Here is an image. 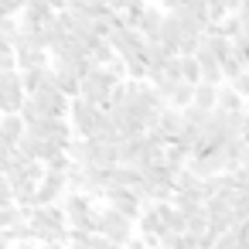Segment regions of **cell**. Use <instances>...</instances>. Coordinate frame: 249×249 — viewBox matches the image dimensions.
Here are the masks:
<instances>
[{"mask_svg": "<svg viewBox=\"0 0 249 249\" xmlns=\"http://www.w3.org/2000/svg\"><path fill=\"white\" fill-rule=\"evenodd\" d=\"M120 79L106 69V65H92L89 69V75H82L79 79V96L86 99V103H92V106H106V96H109V89L116 86Z\"/></svg>", "mask_w": 249, "mask_h": 249, "instance_id": "cell-1", "label": "cell"}, {"mask_svg": "<svg viewBox=\"0 0 249 249\" xmlns=\"http://www.w3.org/2000/svg\"><path fill=\"white\" fill-rule=\"evenodd\" d=\"M99 235H106L109 242H116V246H126L137 232H133V222L126 218V215H120L116 208H99Z\"/></svg>", "mask_w": 249, "mask_h": 249, "instance_id": "cell-2", "label": "cell"}, {"mask_svg": "<svg viewBox=\"0 0 249 249\" xmlns=\"http://www.w3.org/2000/svg\"><path fill=\"white\" fill-rule=\"evenodd\" d=\"M99 113H103L99 106L86 103L82 96H72L65 116H72V130H75L79 137H92V133H96V123H99Z\"/></svg>", "mask_w": 249, "mask_h": 249, "instance_id": "cell-3", "label": "cell"}, {"mask_svg": "<svg viewBox=\"0 0 249 249\" xmlns=\"http://www.w3.org/2000/svg\"><path fill=\"white\" fill-rule=\"evenodd\" d=\"M106 41H109V48L120 55V58H133V55H140L143 52V35L137 31V28H126V24H120V28H113L109 35H106Z\"/></svg>", "mask_w": 249, "mask_h": 249, "instance_id": "cell-4", "label": "cell"}, {"mask_svg": "<svg viewBox=\"0 0 249 249\" xmlns=\"http://www.w3.org/2000/svg\"><path fill=\"white\" fill-rule=\"evenodd\" d=\"M103 198H106V205H109V208H116V212H120V215H126L130 222H133V218L150 205V201H140L130 188H106V191H103Z\"/></svg>", "mask_w": 249, "mask_h": 249, "instance_id": "cell-5", "label": "cell"}, {"mask_svg": "<svg viewBox=\"0 0 249 249\" xmlns=\"http://www.w3.org/2000/svg\"><path fill=\"white\" fill-rule=\"evenodd\" d=\"M21 103H24V89H21L18 69L0 72V113H18Z\"/></svg>", "mask_w": 249, "mask_h": 249, "instance_id": "cell-6", "label": "cell"}, {"mask_svg": "<svg viewBox=\"0 0 249 249\" xmlns=\"http://www.w3.org/2000/svg\"><path fill=\"white\" fill-rule=\"evenodd\" d=\"M52 7H48V0H24V7H21V24L24 28H45L52 21Z\"/></svg>", "mask_w": 249, "mask_h": 249, "instance_id": "cell-7", "label": "cell"}, {"mask_svg": "<svg viewBox=\"0 0 249 249\" xmlns=\"http://www.w3.org/2000/svg\"><path fill=\"white\" fill-rule=\"evenodd\" d=\"M89 208H92V198H89L86 191H65V201H62L65 225H69V222H75V218H82Z\"/></svg>", "mask_w": 249, "mask_h": 249, "instance_id": "cell-8", "label": "cell"}, {"mask_svg": "<svg viewBox=\"0 0 249 249\" xmlns=\"http://www.w3.org/2000/svg\"><path fill=\"white\" fill-rule=\"evenodd\" d=\"M157 41L174 55L178 52V41H181V21L171 14V11H164V21H160V31H157Z\"/></svg>", "mask_w": 249, "mask_h": 249, "instance_id": "cell-9", "label": "cell"}, {"mask_svg": "<svg viewBox=\"0 0 249 249\" xmlns=\"http://www.w3.org/2000/svg\"><path fill=\"white\" fill-rule=\"evenodd\" d=\"M160 21H164V11H160V7H143V14H140V21H137V31L143 35V41H157Z\"/></svg>", "mask_w": 249, "mask_h": 249, "instance_id": "cell-10", "label": "cell"}, {"mask_svg": "<svg viewBox=\"0 0 249 249\" xmlns=\"http://www.w3.org/2000/svg\"><path fill=\"white\" fill-rule=\"evenodd\" d=\"M215 109H225V113H242L246 109V99L229 86V82H222L218 86V99H215Z\"/></svg>", "mask_w": 249, "mask_h": 249, "instance_id": "cell-11", "label": "cell"}, {"mask_svg": "<svg viewBox=\"0 0 249 249\" xmlns=\"http://www.w3.org/2000/svg\"><path fill=\"white\" fill-rule=\"evenodd\" d=\"M24 133V120L18 113H0V140L18 143V137Z\"/></svg>", "mask_w": 249, "mask_h": 249, "instance_id": "cell-12", "label": "cell"}, {"mask_svg": "<svg viewBox=\"0 0 249 249\" xmlns=\"http://www.w3.org/2000/svg\"><path fill=\"white\" fill-rule=\"evenodd\" d=\"M215 99H218V86H212V82H195L191 103H195L198 109H215Z\"/></svg>", "mask_w": 249, "mask_h": 249, "instance_id": "cell-13", "label": "cell"}, {"mask_svg": "<svg viewBox=\"0 0 249 249\" xmlns=\"http://www.w3.org/2000/svg\"><path fill=\"white\" fill-rule=\"evenodd\" d=\"M48 69H52V65H45V69H21V72H18V75H21V89H24V96H28V92H38V89L45 86Z\"/></svg>", "mask_w": 249, "mask_h": 249, "instance_id": "cell-14", "label": "cell"}, {"mask_svg": "<svg viewBox=\"0 0 249 249\" xmlns=\"http://www.w3.org/2000/svg\"><path fill=\"white\" fill-rule=\"evenodd\" d=\"M52 72H55V89H58L65 99L79 96V79H75L72 72H58V69H52Z\"/></svg>", "mask_w": 249, "mask_h": 249, "instance_id": "cell-15", "label": "cell"}, {"mask_svg": "<svg viewBox=\"0 0 249 249\" xmlns=\"http://www.w3.org/2000/svg\"><path fill=\"white\" fill-rule=\"evenodd\" d=\"M191 89H195V86H188V82H174V86L167 89V106H174V109L188 106V103H191Z\"/></svg>", "mask_w": 249, "mask_h": 249, "instance_id": "cell-16", "label": "cell"}, {"mask_svg": "<svg viewBox=\"0 0 249 249\" xmlns=\"http://www.w3.org/2000/svg\"><path fill=\"white\" fill-rule=\"evenodd\" d=\"M178 65H181V82H188V86H195V82L201 79V69H198V62H195V55H178Z\"/></svg>", "mask_w": 249, "mask_h": 249, "instance_id": "cell-17", "label": "cell"}, {"mask_svg": "<svg viewBox=\"0 0 249 249\" xmlns=\"http://www.w3.org/2000/svg\"><path fill=\"white\" fill-rule=\"evenodd\" d=\"M208 113H212V109H198L195 103L181 106V116H184V123H188V126H198V130H205V123H208Z\"/></svg>", "mask_w": 249, "mask_h": 249, "instance_id": "cell-18", "label": "cell"}, {"mask_svg": "<svg viewBox=\"0 0 249 249\" xmlns=\"http://www.w3.org/2000/svg\"><path fill=\"white\" fill-rule=\"evenodd\" d=\"M89 58H92V65H109V62L116 58V52H113V48H109V41L103 38V41H99V45L89 52Z\"/></svg>", "mask_w": 249, "mask_h": 249, "instance_id": "cell-19", "label": "cell"}, {"mask_svg": "<svg viewBox=\"0 0 249 249\" xmlns=\"http://www.w3.org/2000/svg\"><path fill=\"white\" fill-rule=\"evenodd\" d=\"M218 69H222V79L229 82V79H235V75L242 72V58H239V55L232 52V55H225V58L218 62Z\"/></svg>", "mask_w": 249, "mask_h": 249, "instance_id": "cell-20", "label": "cell"}, {"mask_svg": "<svg viewBox=\"0 0 249 249\" xmlns=\"http://www.w3.org/2000/svg\"><path fill=\"white\" fill-rule=\"evenodd\" d=\"M198 41H201V35H181V41H178V52H174V55H195Z\"/></svg>", "mask_w": 249, "mask_h": 249, "instance_id": "cell-21", "label": "cell"}, {"mask_svg": "<svg viewBox=\"0 0 249 249\" xmlns=\"http://www.w3.org/2000/svg\"><path fill=\"white\" fill-rule=\"evenodd\" d=\"M229 86H232V89H235L242 99H249V72H246V69H242L235 79H229Z\"/></svg>", "mask_w": 249, "mask_h": 249, "instance_id": "cell-22", "label": "cell"}, {"mask_svg": "<svg viewBox=\"0 0 249 249\" xmlns=\"http://www.w3.org/2000/svg\"><path fill=\"white\" fill-rule=\"evenodd\" d=\"M212 249H242V246L235 242V235H232V232H222V235H215Z\"/></svg>", "mask_w": 249, "mask_h": 249, "instance_id": "cell-23", "label": "cell"}, {"mask_svg": "<svg viewBox=\"0 0 249 249\" xmlns=\"http://www.w3.org/2000/svg\"><path fill=\"white\" fill-rule=\"evenodd\" d=\"M18 35V21L14 18H4V14H0V38H4V41H11Z\"/></svg>", "mask_w": 249, "mask_h": 249, "instance_id": "cell-24", "label": "cell"}, {"mask_svg": "<svg viewBox=\"0 0 249 249\" xmlns=\"http://www.w3.org/2000/svg\"><path fill=\"white\" fill-rule=\"evenodd\" d=\"M21 7H24V0H0V14H4V18L21 14Z\"/></svg>", "mask_w": 249, "mask_h": 249, "instance_id": "cell-25", "label": "cell"}, {"mask_svg": "<svg viewBox=\"0 0 249 249\" xmlns=\"http://www.w3.org/2000/svg\"><path fill=\"white\" fill-rule=\"evenodd\" d=\"M4 205H11V184L4 181V174H0V208Z\"/></svg>", "mask_w": 249, "mask_h": 249, "instance_id": "cell-26", "label": "cell"}, {"mask_svg": "<svg viewBox=\"0 0 249 249\" xmlns=\"http://www.w3.org/2000/svg\"><path fill=\"white\" fill-rule=\"evenodd\" d=\"M11 249H38L35 239H21V242H11Z\"/></svg>", "mask_w": 249, "mask_h": 249, "instance_id": "cell-27", "label": "cell"}, {"mask_svg": "<svg viewBox=\"0 0 249 249\" xmlns=\"http://www.w3.org/2000/svg\"><path fill=\"white\" fill-rule=\"evenodd\" d=\"M239 137H242V140H246V143H249V109H246V113H242V133H239Z\"/></svg>", "mask_w": 249, "mask_h": 249, "instance_id": "cell-28", "label": "cell"}, {"mask_svg": "<svg viewBox=\"0 0 249 249\" xmlns=\"http://www.w3.org/2000/svg\"><path fill=\"white\" fill-rule=\"evenodd\" d=\"M45 249H69V242H45Z\"/></svg>", "mask_w": 249, "mask_h": 249, "instance_id": "cell-29", "label": "cell"}, {"mask_svg": "<svg viewBox=\"0 0 249 249\" xmlns=\"http://www.w3.org/2000/svg\"><path fill=\"white\" fill-rule=\"evenodd\" d=\"M157 4H160V7H167V11H171V7H178V4H181V0H157Z\"/></svg>", "mask_w": 249, "mask_h": 249, "instance_id": "cell-30", "label": "cell"}, {"mask_svg": "<svg viewBox=\"0 0 249 249\" xmlns=\"http://www.w3.org/2000/svg\"><path fill=\"white\" fill-rule=\"evenodd\" d=\"M239 7H246V11H249V0H239Z\"/></svg>", "mask_w": 249, "mask_h": 249, "instance_id": "cell-31", "label": "cell"}, {"mask_svg": "<svg viewBox=\"0 0 249 249\" xmlns=\"http://www.w3.org/2000/svg\"><path fill=\"white\" fill-rule=\"evenodd\" d=\"M150 249H167V246H160V242H154V246H150Z\"/></svg>", "mask_w": 249, "mask_h": 249, "instance_id": "cell-32", "label": "cell"}, {"mask_svg": "<svg viewBox=\"0 0 249 249\" xmlns=\"http://www.w3.org/2000/svg\"><path fill=\"white\" fill-rule=\"evenodd\" d=\"M242 69H246V72H249V58H246V62H242Z\"/></svg>", "mask_w": 249, "mask_h": 249, "instance_id": "cell-33", "label": "cell"}]
</instances>
